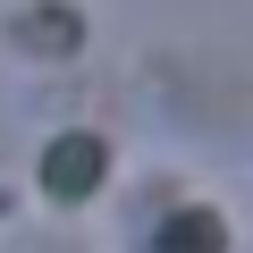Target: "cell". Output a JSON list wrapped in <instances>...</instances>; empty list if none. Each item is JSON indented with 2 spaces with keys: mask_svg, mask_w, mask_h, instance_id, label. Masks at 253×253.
I'll return each mask as SVG.
<instances>
[{
  "mask_svg": "<svg viewBox=\"0 0 253 253\" xmlns=\"http://www.w3.org/2000/svg\"><path fill=\"white\" fill-rule=\"evenodd\" d=\"M93 177H101V144H93V135H59L51 161H42V186H51V194H84Z\"/></svg>",
  "mask_w": 253,
  "mask_h": 253,
  "instance_id": "1",
  "label": "cell"
},
{
  "mask_svg": "<svg viewBox=\"0 0 253 253\" xmlns=\"http://www.w3.org/2000/svg\"><path fill=\"white\" fill-rule=\"evenodd\" d=\"M161 245H169V253H219L228 236H219V219H203V211H194V219H177Z\"/></svg>",
  "mask_w": 253,
  "mask_h": 253,
  "instance_id": "2",
  "label": "cell"
}]
</instances>
